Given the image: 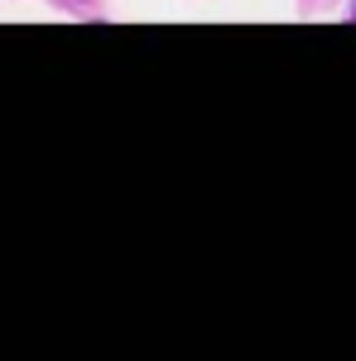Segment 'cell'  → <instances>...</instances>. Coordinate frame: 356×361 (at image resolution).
<instances>
[]
</instances>
